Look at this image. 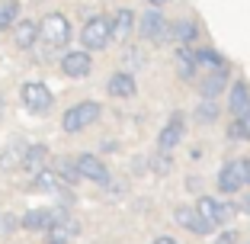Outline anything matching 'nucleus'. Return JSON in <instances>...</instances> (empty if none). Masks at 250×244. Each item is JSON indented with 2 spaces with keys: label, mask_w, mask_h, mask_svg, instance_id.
I'll use <instances>...</instances> for the list:
<instances>
[{
  "label": "nucleus",
  "mask_w": 250,
  "mask_h": 244,
  "mask_svg": "<svg viewBox=\"0 0 250 244\" xmlns=\"http://www.w3.org/2000/svg\"><path fill=\"white\" fill-rule=\"evenodd\" d=\"M71 36H74V26L61 10H52L45 13V20L39 22V61L45 58H55V55H64V48L71 45Z\"/></svg>",
  "instance_id": "nucleus-1"
},
{
  "label": "nucleus",
  "mask_w": 250,
  "mask_h": 244,
  "mask_svg": "<svg viewBox=\"0 0 250 244\" xmlns=\"http://www.w3.org/2000/svg\"><path fill=\"white\" fill-rule=\"evenodd\" d=\"M100 116H103V106L96 103V100H81V103H74L71 110L61 116V129H64L67 135H77V132H83V129H90Z\"/></svg>",
  "instance_id": "nucleus-2"
},
{
  "label": "nucleus",
  "mask_w": 250,
  "mask_h": 244,
  "mask_svg": "<svg viewBox=\"0 0 250 244\" xmlns=\"http://www.w3.org/2000/svg\"><path fill=\"white\" fill-rule=\"evenodd\" d=\"M138 36H141V42H147V45H164L170 39V20L161 13L157 7H147L145 13H141V20H138Z\"/></svg>",
  "instance_id": "nucleus-3"
},
{
  "label": "nucleus",
  "mask_w": 250,
  "mask_h": 244,
  "mask_svg": "<svg viewBox=\"0 0 250 244\" xmlns=\"http://www.w3.org/2000/svg\"><path fill=\"white\" fill-rule=\"evenodd\" d=\"M81 45L87 48V52H103V48H109L112 42V29H109V16L106 13H96L90 16L87 22H83V29H81Z\"/></svg>",
  "instance_id": "nucleus-4"
},
{
  "label": "nucleus",
  "mask_w": 250,
  "mask_h": 244,
  "mask_svg": "<svg viewBox=\"0 0 250 244\" xmlns=\"http://www.w3.org/2000/svg\"><path fill=\"white\" fill-rule=\"evenodd\" d=\"M20 100H22V106H26V112H32V116H48L52 106H55V93L48 90V84H42V81L22 84Z\"/></svg>",
  "instance_id": "nucleus-5"
},
{
  "label": "nucleus",
  "mask_w": 250,
  "mask_h": 244,
  "mask_svg": "<svg viewBox=\"0 0 250 244\" xmlns=\"http://www.w3.org/2000/svg\"><path fill=\"white\" fill-rule=\"evenodd\" d=\"M183 138H186V116L180 110H173V112H170V119L164 122L161 135H157V151H173V148H180V145H183Z\"/></svg>",
  "instance_id": "nucleus-6"
},
{
  "label": "nucleus",
  "mask_w": 250,
  "mask_h": 244,
  "mask_svg": "<svg viewBox=\"0 0 250 244\" xmlns=\"http://www.w3.org/2000/svg\"><path fill=\"white\" fill-rule=\"evenodd\" d=\"M74 167H77L81 180H90V183H96V186H109V167L103 164V157L83 151V155L74 157Z\"/></svg>",
  "instance_id": "nucleus-7"
},
{
  "label": "nucleus",
  "mask_w": 250,
  "mask_h": 244,
  "mask_svg": "<svg viewBox=\"0 0 250 244\" xmlns=\"http://www.w3.org/2000/svg\"><path fill=\"white\" fill-rule=\"evenodd\" d=\"M231 87V67H215V71H206V77H199V100H218L225 90Z\"/></svg>",
  "instance_id": "nucleus-8"
},
{
  "label": "nucleus",
  "mask_w": 250,
  "mask_h": 244,
  "mask_svg": "<svg viewBox=\"0 0 250 244\" xmlns=\"http://www.w3.org/2000/svg\"><path fill=\"white\" fill-rule=\"evenodd\" d=\"M196 212L206 215L208 222L218 228V225H225V222H231V219H234L237 206H231V202H221V200H215V196H199V200H196Z\"/></svg>",
  "instance_id": "nucleus-9"
},
{
  "label": "nucleus",
  "mask_w": 250,
  "mask_h": 244,
  "mask_svg": "<svg viewBox=\"0 0 250 244\" xmlns=\"http://www.w3.org/2000/svg\"><path fill=\"white\" fill-rule=\"evenodd\" d=\"M93 71V58H90L87 48H71V52L61 55V74L71 77V81H81Z\"/></svg>",
  "instance_id": "nucleus-10"
},
{
  "label": "nucleus",
  "mask_w": 250,
  "mask_h": 244,
  "mask_svg": "<svg viewBox=\"0 0 250 244\" xmlns=\"http://www.w3.org/2000/svg\"><path fill=\"white\" fill-rule=\"evenodd\" d=\"M244 186H247V177H244V157L228 161L218 170V190L225 193V196H234V193H241Z\"/></svg>",
  "instance_id": "nucleus-11"
},
{
  "label": "nucleus",
  "mask_w": 250,
  "mask_h": 244,
  "mask_svg": "<svg viewBox=\"0 0 250 244\" xmlns=\"http://www.w3.org/2000/svg\"><path fill=\"white\" fill-rule=\"evenodd\" d=\"M48 157H52L48 145H42V141H29V145H26V151H22L20 170H22V174H29V177H36L39 170L48 167Z\"/></svg>",
  "instance_id": "nucleus-12"
},
{
  "label": "nucleus",
  "mask_w": 250,
  "mask_h": 244,
  "mask_svg": "<svg viewBox=\"0 0 250 244\" xmlns=\"http://www.w3.org/2000/svg\"><path fill=\"white\" fill-rule=\"evenodd\" d=\"M173 222L183 225L186 231H192V235H212L215 225L208 222L206 215H199L196 206H177V212H173Z\"/></svg>",
  "instance_id": "nucleus-13"
},
{
  "label": "nucleus",
  "mask_w": 250,
  "mask_h": 244,
  "mask_svg": "<svg viewBox=\"0 0 250 244\" xmlns=\"http://www.w3.org/2000/svg\"><path fill=\"white\" fill-rule=\"evenodd\" d=\"M106 93L112 96V100H132L135 93H138V81H135L132 71H116V74H109V81H106Z\"/></svg>",
  "instance_id": "nucleus-14"
},
{
  "label": "nucleus",
  "mask_w": 250,
  "mask_h": 244,
  "mask_svg": "<svg viewBox=\"0 0 250 244\" xmlns=\"http://www.w3.org/2000/svg\"><path fill=\"white\" fill-rule=\"evenodd\" d=\"M135 26H138V20H135V10H128V7H119L116 13L109 16L112 42H128V39L135 36Z\"/></svg>",
  "instance_id": "nucleus-15"
},
{
  "label": "nucleus",
  "mask_w": 250,
  "mask_h": 244,
  "mask_svg": "<svg viewBox=\"0 0 250 244\" xmlns=\"http://www.w3.org/2000/svg\"><path fill=\"white\" fill-rule=\"evenodd\" d=\"M199 36H202V26H199L192 16L170 22V39H173L177 45H196V39H199Z\"/></svg>",
  "instance_id": "nucleus-16"
},
{
  "label": "nucleus",
  "mask_w": 250,
  "mask_h": 244,
  "mask_svg": "<svg viewBox=\"0 0 250 244\" xmlns=\"http://www.w3.org/2000/svg\"><path fill=\"white\" fill-rule=\"evenodd\" d=\"M29 190L32 193H61V190H67V183L55 167H45V170H39L36 177H32Z\"/></svg>",
  "instance_id": "nucleus-17"
},
{
  "label": "nucleus",
  "mask_w": 250,
  "mask_h": 244,
  "mask_svg": "<svg viewBox=\"0 0 250 244\" xmlns=\"http://www.w3.org/2000/svg\"><path fill=\"white\" fill-rule=\"evenodd\" d=\"M36 42H39V22L36 20H20L13 26V45L20 52H29V48H36Z\"/></svg>",
  "instance_id": "nucleus-18"
},
{
  "label": "nucleus",
  "mask_w": 250,
  "mask_h": 244,
  "mask_svg": "<svg viewBox=\"0 0 250 244\" xmlns=\"http://www.w3.org/2000/svg\"><path fill=\"white\" fill-rule=\"evenodd\" d=\"M173 67H177V74L183 77V81H192V77L199 74V67H196V45H180L177 55H173Z\"/></svg>",
  "instance_id": "nucleus-19"
},
{
  "label": "nucleus",
  "mask_w": 250,
  "mask_h": 244,
  "mask_svg": "<svg viewBox=\"0 0 250 244\" xmlns=\"http://www.w3.org/2000/svg\"><path fill=\"white\" fill-rule=\"evenodd\" d=\"M247 106H250V84L244 81V77H237L228 87V112L231 116H241Z\"/></svg>",
  "instance_id": "nucleus-20"
},
{
  "label": "nucleus",
  "mask_w": 250,
  "mask_h": 244,
  "mask_svg": "<svg viewBox=\"0 0 250 244\" xmlns=\"http://www.w3.org/2000/svg\"><path fill=\"white\" fill-rule=\"evenodd\" d=\"M77 231H81L77 219H71V215L58 212V215H55V222H52V228L45 231V235H48V241H71Z\"/></svg>",
  "instance_id": "nucleus-21"
},
{
  "label": "nucleus",
  "mask_w": 250,
  "mask_h": 244,
  "mask_svg": "<svg viewBox=\"0 0 250 244\" xmlns=\"http://www.w3.org/2000/svg\"><path fill=\"white\" fill-rule=\"evenodd\" d=\"M55 215H58V209H29V212L22 215V228L26 231H48L55 222Z\"/></svg>",
  "instance_id": "nucleus-22"
},
{
  "label": "nucleus",
  "mask_w": 250,
  "mask_h": 244,
  "mask_svg": "<svg viewBox=\"0 0 250 244\" xmlns=\"http://www.w3.org/2000/svg\"><path fill=\"white\" fill-rule=\"evenodd\" d=\"M225 65H228V58L221 52H215L208 45H199L196 48V67L199 71H215V67H225Z\"/></svg>",
  "instance_id": "nucleus-23"
},
{
  "label": "nucleus",
  "mask_w": 250,
  "mask_h": 244,
  "mask_svg": "<svg viewBox=\"0 0 250 244\" xmlns=\"http://www.w3.org/2000/svg\"><path fill=\"white\" fill-rule=\"evenodd\" d=\"M26 145H29V141H22V138H13V141H10L7 148L0 151V170H16V167H20Z\"/></svg>",
  "instance_id": "nucleus-24"
},
{
  "label": "nucleus",
  "mask_w": 250,
  "mask_h": 244,
  "mask_svg": "<svg viewBox=\"0 0 250 244\" xmlns=\"http://www.w3.org/2000/svg\"><path fill=\"white\" fill-rule=\"evenodd\" d=\"M228 138L231 141H250V106L241 116H231L228 122Z\"/></svg>",
  "instance_id": "nucleus-25"
},
{
  "label": "nucleus",
  "mask_w": 250,
  "mask_h": 244,
  "mask_svg": "<svg viewBox=\"0 0 250 244\" xmlns=\"http://www.w3.org/2000/svg\"><path fill=\"white\" fill-rule=\"evenodd\" d=\"M192 112H196V122H199V126H212V122H218V112L221 110H218V103H215V100H202V103H199Z\"/></svg>",
  "instance_id": "nucleus-26"
},
{
  "label": "nucleus",
  "mask_w": 250,
  "mask_h": 244,
  "mask_svg": "<svg viewBox=\"0 0 250 244\" xmlns=\"http://www.w3.org/2000/svg\"><path fill=\"white\" fill-rule=\"evenodd\" d=\"M16 20H20V3H16V0H3V3H0V32L13 29Z\"/></svg>",
  "instance_id": "nucleus-27"
},
{
  "label": "nucleus",
  "mask_w": 250,
  "mask_h": 244,
  "mask_svg": "<svg viewBox=\"0 0 250 244\" xmlns=\"http://www.w3.org/2000/svg\"><path fill=\"white\" fill-rule=\"evenodd\" d=\"M147 61H145V52L141 48H125L122 52V67L125 71H138V67H145Z\"/></svg>",
  "instance_id": "nucleus-28"
},
{
  "label": "nucleus",
  "mask_w": 250,
  "mask_h": 244,
  "mask_svg": "<svg viewBox=\"0 0 250 244\" xmlns=\"http://www.w3.org/2000/svg\"><path fill=\"white\" fill-rule=\"evenodd\" d=\"M55 170H58L61 177H64V183H67V186H74L77 180H81V174H77V167H74V157H61Z\"/></svg>",
  "instance_id": "nucleus-29"
},
{
  "label": "nucleus",
  "mask_w": 250,
  "mask_h": 244,
  "mask_svg": "<svg viewBox=\"0 0 250 244\" xmlns=\"http://www.w3.org/2000/svg\"><path fill=\"white\" fill-rule=\"evenodd\" d=\"M170 164H173V151H157V157H154V170L157 174H167Z\"/></svg>",
  "instance_id": "nucleus-30"
},
{
  "label": "nucleus",
  "mask_w": 250,
  "mask_h": 244,
  "mask_svg": "<svg viewBox=\"0 0 250 244\" xmlns=\"http://www.w3.org/2000/svg\"><path fill=\"white\" fill-rule=\"evenodd\" d=\"M234 241H237V235H234V231H225V235L218 238V244H234Z\"/></svg>",
  "instance_id": "nucleus-31"
},
{
  "label": "nucleus",
  "mask_w": 250,
  "mask_h": 244,
  "mask_svg": "<svg viewBox=\"0 0 250 244\" xmlns=\"http://www.w3.org/2000/svg\"><path fill=\"white\" fill-rule=\"evenodd\" d=\"M237 209H241V212H247V215H250V193H244V200L237 202Z\"/></svg>",
  "instance_id": "nucleus-32"
},
{
  "label": "nucleus",
  "mask_w": 250,
  "mask_h": 244,
  "mask_svg": "<svg viewBox=\"0 0 250 244\" xmlns=\"http://www.w3.org/2000/svg\"><path fill=\"white\" fill-rule=\"evenodd\" d=\"M154 244H180L177 238H170V235H161V238H154Z\"/></svg>",
  "instance_id": "nucleus-33"
},
{
  "label": "nucleus",
  "mask_w": 250,
  "mask_h": 244,
  "mask_svg": "<svg viewBox=\"0 0 250 244\" xmlns=\"http://www.w3.org/2000/svg\"><path fill=\"white\" fill-rule=\"evenodd\" d=\"M167 3H170V0H147V7H157V10L167 7Z\"/></svg>",
  "instance_id": "nucleus-34"
},
{
  "label": "nucleus",
  "mask_w": 250,
  "mask_h": 244,
  "mask_svg": "<svg viewBox=\"0 0 250 244\" xmlns=\"http://www.w3.org/2000/svg\"><path fill=\"white\" fill-rule=\"evenodd\" d=\"M244 177H247V186H250V157H244Z\"/></svg>",
  "instance_id": "nucleus-35"
},
{
  "label": "nucleus",
  "mask_w": 250,
  "mask_h": 244,
  "mask_svg": "<svg viewBox=\"0 0 250 244\" xmlns=\"http://www.w3.org/2000/svg\"><path fill=\"white\" fill-rule=\"evenodd\" d=\"M48 244H67V241H48Z\"/></svg>",
  "instance_id": "nucleus-36"
},
{
  "label": "nucleus",
  "mask_w": 250,
  "mask_h": 244,
  "mask_svg": "<svg viewBox=\"0 0 250 244\" xmlns=\"http://www.w3.org/2000/svg\"><path fill=\"white\" fill-rule=\"evenodd\" d=\"M0 106H3V100H0Z\"/></svg>",
  "instance_id": "nucleus-37"
}]
</instances>
